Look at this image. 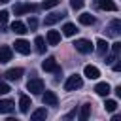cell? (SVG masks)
<instances>
[{"instance_id":"6da1fadb","label":"cell","mask_w":121,"mask_h":121,"mask_svg":"<svg viewBox=\"0 0 121 121\" xmlns=\"http://www.w3.org/2000/svg\"><path fill=\"white\" fill-rule=\"evenodd\" d=\"M81 85H83L81 76L74 74V76H70V78L66 79V83H64V91H76V89H79Z\"/></svg>"},{"instance_id":"7a4b0ae2","label":"cell","mask_w":121,"mask_h":121,"mask_svg":"<svg viewBox=\"0 0 121 121\" xmlns=\"http://www.w3.org/2000/svg\"><path fill=\"white\" fill-rule=\"evenodd\" d=\"M26 89H28L32 95H40V93L43 91V81H42L40 78H30V79L26 81Z\"/></svg>"},{"instance_id":"3957f363","label":"cell","mask_w":121,"mask_h":121,"mask_svg":"<svg viewBox=\"0 0 121 121\" xmlns=\"http://www.w3.org/2000/svg\"><path fill=\"white\" fill-rule=\"evenodd\" d=\"M42 68H43L45 72H57V74H60V66L57 64L55 57H47V59L42 62Z\"/></svg>"},{"instance_id":"277c9868","label":"cell","mask_w":121,"mask_h":121,"mask_svg":"<svg viewBox=\"0 0 121 121\" xmlns=\"http://www.w3.org/2000/svg\"><path fill=\"white\" fill-rule=\"evenodd\" d=\"M36 9H38V6H34V4H17V6H13V13L15 15L30 13V11H36Z\"/></svg>"},{"instance_id":"5b68a950","label":"cell","mask_w":121,"mask_h":121,"mask_svg":"<svg viewBox=\"0 0 121 121\" xmlns=\"http://www.w3.org/2000/svg\"><path fill=\"white\" fill-rule=\"evenodd\" d=\"M74 45H76V49H78L79 53H91V51H93V43H91L89 40H83V38H81V40H76Z\"/></svg>"},{"instance_id":"8992f818","label":"cell","mask_w":121,"mask_h":121,"mask_svg":"<svg viewBox=\"0 0 121 121\" xmlns=\"http://www.w3.org/2000/svg\"><path fill=\"white\" fill-rule=\"evenodd\" d=\"M15 51H19L21 55H28L30 53V43L26 40H15Z\"/></svg>"},{"instance_id":"52a82bcc","label":"cell","mask_w":121,"mask_h":121,"mask_svg":"<svg viewBox=\"0 0 121 121\" xmlns=\"http://www.w3.org/2000/svg\"><path fill=\"white\" fill-rule=\"evenodd\" d=\"M42 100H43L45 106H57V102H59V98H57V95L53 91H45L42 95Z\"/></svg>"},{"instance_id":"ba28073f","label":"cell","mask_w":121,"mask_h":121,"mask_svg":"<svg viewBox=\"0 0 121 121\" xmlns=\"http://www.w3.org/2000/svg\"><path fill=\"white\" fill-rule=\"evenodd\" d=\"M96 6L104 11H117V4L113 0H96Z\"/></svg>"},{"instance_id":"9c48e42d","label":"cell","mask_w":121,"mask_h":121,"mask_svg":"<svg viewBox=\"0 0 121 121\" xmlns=\"http://www.w3.org/2000/svg\"><path fill=\"white\" fill-rule=\"evenodd\" d=\"M21 76H23V68H9L4 74V78L9 81H17V79H21Z\"/></svg>"},{"instance_id":"30bf717a","label":"cell","mask_w":121,"mask_h":121,"mask_svg":"<svg viewBox=\"0 0 121 121\" xmlns=\"http://www.w3.org/2000/svg\"><path fill=\"white\" fill-rule=\"evenodd\" d=\"M11 55H13V51L8 45H0V64H6L8 60H11Z\"/></svg>"},{"instance_id":"8fae6325","label":"cell","mask_w":121,"mask_h":121,"mask_svg":"<svg viewBox=\"0 0 121 121\" xmlns=\"http://www.w3.org/2000/svg\"><path fill=\"white\" fill-rule=\"evenodd\" d=\"M108 49H110V43L106 42V40H96V53L100 55V57H106L108 55Z\"/></svg>"},{"instance_id":"7c38bea8","label":"cell","mask_w":121,"mask_h":121,"mask_svg":"<svg viewBox=\"0 0 121 121\" xmlns=\"http://www.w3.org/2000/svg\"><path fill=\"white\" fill-rule=\"evenodd\" d=\"M83 74H85L89 79H96V78L100 76V70H98L96 66H93V64H87L85 70H83Z\"/></svg>"},{"instance_id":"4fadbf2b","label":"cell","mask_w":121,"mask_h":121,"mask_svg":"<svg viewBox=\"0 0 121 121\" xmlns=\"http://www.w3.org/2000/svg\"><path fill=\"white\" fill-rule=\"evenodd\" d=\"M13 108H15L13 100H9V98L0 100V113H11V112H13Z\"/></svg>"},{"instance_id":"5bb4252c","label":"cell","mask_w":121,"mask_h":121,"mask_svg":"<svg viewBox=\"0 0 121 121\" xmlns=\"http://www.w3.org/2000/svg\"><path fill=\"white\" fill-rule=\"evenodd\" d=\"M64 17V13H49V15H45V19H43V25H55V23H59L60 19Z\"/></svg>"},{"instance_id":"9a60e30c","label":"cell","mask_w":121,"mask_h":121,"mask_svg":"<svg viewBox=\"0 0 121 121\" xmlns=\"http://www.w3.org/2000/svg\"><path fill=\"white\" fill-rule=\"evenodd\" d=\"M119 30H121V21L119 19H113L108 26V34L110 36H119Z\"/></svg>"},{"instance_id":"2e32d148","label":"cell","mask_w":121,"mask_h":121,"mask_svg":"<svg viewBox=\"0 0 121 121\" xmlns=\"http://www.w3.org/2000/svg\"><path fill=\"white\" fill-rule=\"evenodd\" d=\"M30 106H32V102H30V98H28L26 95H21V96H19V110H21L23 113H26Z\"/></svg>"},{"instance_id":"e0dca14e","label":"cell","mask_w":121,"mask_h":121,"mask_svg":"<svg viewBox=\"0 0 121 121\" xmlns=\"http://www.w3.org/2000/svg\"><path fill=\"white\" fill-rule=\"evenodd\" d=\"M119 51H121V43H119V42H115V43H113V47H112V55H110V57H106V62H108V64H112L113 60H117Z\"/></svg>"},{"instance_id":"ac0fdd59","label":"cell","mask_w":121,"mask_h":121,"mask_svg":"<svg viewBox=\"0 0 121 121\" xmlns=\"http://www.w3.org/2000/svg\"><path fill=\"white\" fill-rule=\"evenodd\" d=\"M95 93H96V95H100V96H108V93H110V85H108L106 81L96 83V85H95Z\"/></svg>"},{"instance_id":"d6986e66","label":"cell","mask_w":121,"mask_h":121,"mask_svg":"<svg viewBox=\"0 0 121 121\" xmlns=\"http://www.w3.org/2000/svg\"><path fill=\"white\" fill-rule=\"evenodd\" d=\"M11 30H13L15 34H25V32H28V30H26V25L21 23V21H13V23H11Z\"/></svg>"},{"instance_id":"ffe728a7","label":"cell","mask_w":121,"mask_h":121,"mask_svg":"<svg viewBox=\"0 0 121 121\" xmlns=\"http://www.w3.org/2000/svg\"><path fill=\"white\" fill-rule=\"evenodd\" d=\"M59 42H60V34L57 30H49L47 32V43L49 45H57Z\"/></svg>"},{"instance_id":"44dd1931","label":"cell","mask_w":121,"mask_h":121,"mask_svg":"<svg viewBox=\"0 0 121 121\" xmlns=\"http://www.w3.org/2000/svg\"><path fill=\"white\" fill-rule=\"evenodd\" d=\"M78 32V28H76V25H72V23H66L64 26H62V34L64 36H74Z\"/></svg>"},{"instance_id":"7402d4cb","label":"cell","mask_w":121,"mask_h":121,"mask_svg":"<svg viewBox=\"0 0 121 121\" xmlns=\"http://www.w3.org/2000/svg\"><path fill=\"white\" fill-rule=\"evenodd\" d=\"M45 117H47V112H45V108H40V110L32 112V115H30V119H32V121H38V119H45Z\"/></svg>"},{"instance_id":"603a6c76","label":"cell","mask_w":121,"mask_h":121,"mask_svg":"<svg viewBox=\"0 0 121 121\" xmlns=\"http://www.w3.org/2000/svg\"><path fill=\"white\" fill-rule=\"evenodd\" d=\"M79 23H81V25H93V23H95V17H93L91 13H81V15H79Z\"/></svg>"},{"instance_id":"cb8c5ba5","label":"cell","mask_w":121,"mask_h":121,"mask_svg":"<svg viewBox=\"0 0 121 121\" xmlns=\"http://www.w3.org/2000/svg\"><path fill=\"white\" fill-rule=\"evenodd\" d=\"M34 43H36V51H38V53H43V51H45V40H43L42 36H36Z\"/></svg>"},{"instance_id":"d4e9b609","label":"cell","mask_w":121,"mask_h":121,"mask_svg":"<svg viewBox=\"0 0 121 121\" xmlns=\"http://www.w3.org/2000/svg\"><path fill=\"white\" fill-rule=\"evenodd\" d=\"M89 115H91V104H83L81 106V112H79V119H89Z\"/></svg>"},{"instance_id":"484cf974","label":"cell","mask_w":121,"mask_h":121,"mask_svg":"<svg viewBox=\"0 0 121 121\" xmlns=\"http://www.w3.org/2000/svg\"><path fill=\"white\" fill-rule=\"evenodd\" d=\"M104 108H106V112H115L117 110V102L115 100H106V104H104Z\"/></svg>"},{"instance_id":"4316f807","label":"cell","mask_w":121,"mask_h":121,"mask_svg":"<svg viewBox=\"0 0 121 121\" xmlns=\"http://www.w3.org/2000/svg\"><path fill=\"white\" fill-rule=\"evenodd\" d=\"M55 6H59V0H43V4H42L43 9H51Z\"/></svg>"},{"instance_id":"83f0119b","label":"cell","mask_w":121,"mask_h":121,"mask_svg":"<svg viewBox=\"0 0 121 121\" xmlns=\"http://www.w3.org/2000/svg\"><path fill=\"white\" fill-rule=\"evenodd\" d=\"M70 8L72 9H81L83 8V0H70Z\"/></svg>"},{"instance_id":"f1b7e54d","label":"cell","mask_w":121,"mask_h":121,"mask_svg":"<svg viewBox=\"0 0 121 121\" xmlns=\"http://www.w3.org/2000/svg\"><path fill=\"white\" fill-rule=\"evenodd\" d=\"M6 93H9V85H8V83H4V81H0V96H2V95H6Z\"/></svg>"},{"instance_id":"f546056e","label":"cell","mask_w":121,"mask_h":121,"mask_svg":"<svg viewBox=\"0 0 121 121\" xmlns=\"http://www.w3.org/2000/svg\"><path fill=\"white\" fill-rule=\"evenodd\" d=\"M36 26H38V21H36L34 17H30V19H28V28H30V30H34Z\"/></svg>"},{"instance_id":"4dcf8cb0","label":"cell","mask_w":121,"mask_h":121,"mask_svg":"<svg viewBox=\"0 0 121 121\" xmlns=\"http://www.w3.org/2000/svg\"><path fill=\"white\" fill-rule=\"evenodd\" d=\"M8 17H9V13H8L6 9H2V11H0V23H6Z\"/></svg>"},{"instance_id":"1f68e13d","label":"cell","mask_w":121,"mask_h":121,"mask_svg":"<svg viewBox=\"0 0 121 121\" xmlns=\"http://www.w3.org/2000/svg\"><path fill=\"white\" fill-rule=\"evenodd\" d=\"M113 70H115V72H119V70H121V64H119V62H115V64H113Z\"/></svg>"},{"instance_id":"d6a6232c","label":"cell","mask_w":121,"mask_h":121,"mask_svg":"<svg viewBox=\"0 0 121 121\" xmlns=\"http://www.w3.org/2000/svg\"><path fill=\"white\" fill-rule=\"evenodd\" d=\"M6 2H8V0H0V4H6Z\"/></svg>"}]
</instances>
